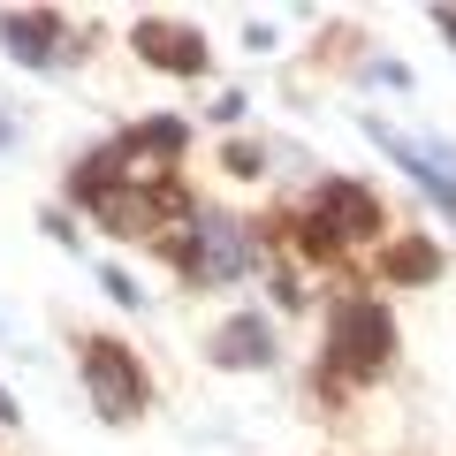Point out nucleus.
Instances as JSON below:
<instances>
[{
	"instance_id": "1",
	"label": "nucleus",
	"mask_w": 456,
	"mask_h": 456,
	"mask_svg": "<svg viewBox=\"0 0 456 456\" xmlns=\"http://www.w3.org/2000/svg\"><path fill=\"white\" fill-rule=\"evenodd\" d=\"M395 358V320L380 297H335L327 305V373L335 380H373Z\"/></svg>"
},
{
	"instance_id": "2",
	"label": "nucleus",
	"mask_w": 456,
	"mask_h": 456,
	"mask_svg": "<svg viewBox=\"0 0 456 456\" xmlns=\"http://www.w3.org/2000/svg\"><path fill=\"white\" fill-rule=\"evenodd\" d=\"M259 228L236 221V213H191V236H183V274L191 281H236L259 266Z\"/></svg>"
},
{
	"instance_id": "3",
	"label": "nucleus",
	"mask_w": 456,
	"mask_h": 456,
	"mask_svg": "<svg viewBox=\"0 0 456 456\" xmlns=\"http://www.w3.org/2000/svg\"><path fill=\"white\" fill-rule=\"evenodd\" d=\"M77 373H84V395H92V411L99 419H137V411L152 403V380H145V365L122 350V342H107V335H92L77 350Z\"/></svg>"
},
{
	"instance_id": "4",
	"label": "nucleus",
	"mask_w": 456,
	"mask_h": 456,
	"mask_svg": "<svg viewBox=\"0 0 456 456\" xmlns=\"http://www.w3.org/2000/svg\"><path fill=\"white\" fill-rule=\"evenodd\" d=\"M312 221L335 236V244H373L380 228H388V213H380V198L365 191V183H342L327 175L320 191H312Z\"/></svg>"
},
{
	"instance_id": "5",
	"label": "nucleus",
	"mask_w": 456,
	"mask_h": 456,
	"mask_svg": "<svg viewBox=\"0 0 456 456\" xmlns=\"http://www.w3.org/2000/svg\"><path fill=\"white\" fill-rule=\"evenodd\" d=\"M114 145H122V167H130V183L160 191L167 167H175V160H183V145H191V130H183L175 114H160V122H145V130H130V137H114Z\"/></svg>"
},
{
	"instance_id": "6",
	"label": "nucleus",
	"mask_w": 456,
	"mask_h": 456,
	"mask_svg": "<svg viewBox=\"0 0 456 456\" xmlns=\"http://www.w3.org/2000/svg\"><path fill=\"white\" fill-rule=\"evenodd\" d=\"M130 46L145 53L152 69H167V77H198V69H206V38H198L191 23H167V16H137Z\"/></svg>"
},
{
	"instance_id": "7",
	"label": "nucleus",
	"mask_w": 456,
	"mask_h": 456,
	"mask_svg": "<svg viewBox=\"0 0 456 456\" xmlns=\"http://www.w3.org/2000/svg\"><path fill=\"white\" fill-rule=\"evenodd\" d=\"M213 365L221 373H259V365H274V327L259 320V312H236V320H221L213 327Z\"/></svg>"
},
{
	"instance_id": "8",
	"label": "nucleus",
	"mask_w": 456,
	"mask_h": 456,
	"mask_svg": "<svg viewBox=\"0 0 456 456\" xmlns=\"http://www.w3.org/2000/svg\"><path fill=\"white\" fill-rule=\"evenodd\" d=\"M0 38H8V53H16L23 69H53V53H61V16H53V8H16V16H0Z\"/></svg>"
},
{
	"instance_id": "9",
	"label": "nucleus",
	"mask_w": 456,
	"mask_h": 456,
	"mask_svg": "<svg viewBox=\"0 0 456 456\" xmlns=\"http://www.w3.org/2000/svg\"><path fill=\"white\" fill-rule=\"evenodd\" d=\"M380 274H388V281H434L441 274V251L419 244V236H411V244H388V251H380Z\"/></svg>"
},
{
	"instance_id": "10",
	"label": "nucleus",
	"mask_w": 456,
	"mask_h": 456,
	"mask_svg": "<svg viewBox=\"0 0 456 456\" xmlns=\"http://www.w3.org/2000/svg\"><path fill=\"white\" fill-rule=\"evenodd\" d=\"M297 251H305V259H335L342 244H335V236H327L320 221H312V213H305V228H297Z\"/></svg>"
},
{
	"instance_id": "11",
	"label": "nucleus",
	"mask_w": 456,
	"mask_h": 456,
	"mask_svg": "<svg viewBox=\"0 0 456 456\" xmlns=\"http://www.w3.org/2000/svg\"><path fill=\"white\" fill-rule=\"evenodd\" d=\"M259 167H266L259 145H228V175H259Z\"/></svg>"
},
{
	"instance_id": "12",
	"label": "nucleus",
	"mask_w": 456,
	"mask_h": 456,
	"mask_svg": "<svg viewBox=\"0 0 456 456\" xmlns=\"http://www.w3.org/2000/svg\"><path fill=\"white\" fill-rule=\"evenodd\" d=\"M107 297H114V305H145V289H137L122 266H107Z\"/></svg>"
},
{
	"instance_id": "13",
	"label": "nucleus",
	"mask_w": 456,
	"mask_h": 456,
	"mask_svg": "<svg viewBox=\"0 0 456 456\" xmlns=\"http://www.w3.org/2000/svg\"><path fill=\"white\" fill-rule=\"evenodd\" d=\"M0 137H8V122H0Z\"/></svg>"
}]
</instances>
